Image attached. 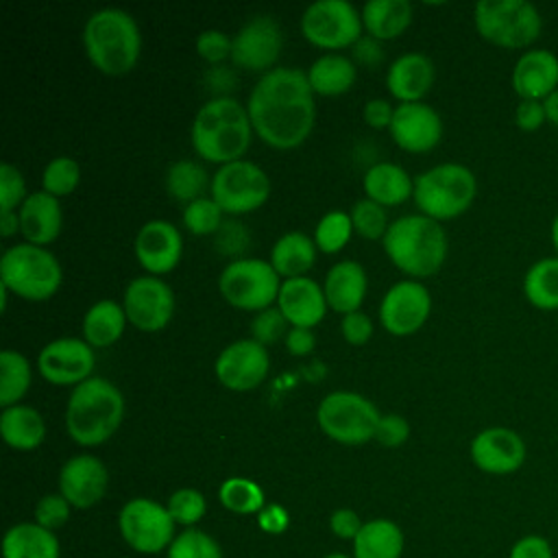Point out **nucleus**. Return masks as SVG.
Wrapping results in <instances>:
<instances>
[{
	"label": "nucleus",
	"mask_w": 558,
	"mask_h": 558,
	"mask_svg": "<svg viewBox=\"0 0 558 558\" xmlns=\"http://www.w3.org/2000/svg\"><path fill=\"white\" fill-rule=\"evenodd\" d=\"M246 111L253 131L272 148H294L307 140L316 120L314 92L299 68H272L251 89Z\"/></svg>",
	"instance_id": "obj_1"
},
{
	"label": "nucleus",
	"mask_w": 558,
	"mask_h": 558,
	"mask_svg": "<svg viewBox=\"0 0 558 558\" xmlns=\"http://www.w3.org/2000/svg\"><path fill=\"white\" fill-rule=\"evenodd\" d=\"M126 325L124 307L113 299L96 301L83 316V340L89 347L105 349L120 340Z\"/></svg>",
	"instance_id": "obj_33"
},
{
	"label": "nucleus",
	"mask_w": 558,
	"mask_h": 558,
	"mask_svg": "<svg viewBox=\"0 0 558 558\" xmlns=\"http://www.w3.org/2000/svg\"><path fill=\"white\" fill-rule=\"evenodd\" d=\"M170 517L174 523H181V525H194L203 519L205 510H207V504H205V497L201 490L196 488H179L170 495L168 504H166Z\"/></svg>",
	"instance_id": "obj_45"
},
{
	"label": "nucleus",
	"mask_w": 558,
	"mask_h": 558,
	"mask_svg": "<svg viewBox=\"0 0 558 558\" xmlns=\"http://www.w3.org/2000/svg\"><path fill=\"white\" fill-rule=\"evenodd\" d=\"M379 410L360 392L336 390L323 397L316 410L318 427L336 442L362 445L375 440L379 425Z\"/></svg>",
	"instance_id": "obj_9"
},
{
	"label": "nucleus",
	"mask_w": 558,
	"mask_h": 558,
	"mask_svg": "<svg viewBox=\"0 0 558 558\" xmlns=\"http://www.w3.org/2000/svg\"><path fill=\"white\" fill-rule=\"evenodd\" d=\"M133 251L142 268L157 277L170 272L179 264L183 253V240L172 222L157 218L140 227Z\"/></svg>",
	"instance_id": "obj_21"
},
{
	"label": "nucleus",
	"mask_w": 558,
	"mask_h": 558,
	"mask_svg": "<svg viewBox=\"0 0 558 558\" xmlns=\"http://www.w3.org/2000/svg\"><path fill=\"white\" fill-rule=\"evenodd\" d=\"M510 81L521 100L543 102L558 89V57L545 48H530L517 59Z\"/></svg>",
	"instance_id": "obj_23"
},
{
	"label": "nucleus",
	"mask_w": 558,
	"mask_h": 558,
	"mask_svg": "<svg viewBox=\"0 0 558 558\" xmlns=\"http://www.w3.org/2000/svg\"><path fill=\"white\" fill-rule=\"evenodd\" d=\"M434 83V63L423 52L397 57L386 74V85L399 102H418Z\"/></svg>",
	"instance_id": "obj_26"
},
{
	"label": "nucleus",
	"mask_w": 558,
	"mask_h": 558,
	"mask_svg": "<svg viewBox=\"0 0 558 558\" xmlns=\"http://www.w3.org/2000/svg\"><path fill=\"white\" fill-rule=\"evenodd\" d=\"M392 113H395V109H392L390 102L384 100V98H373V100H368V102L364 105V109H362L364 122H366L368 126H373V129L390 126Z\"/></svg>",
	"instance_id": "obj_58"
},
{
	"label": "nucleus",
	"mask_w": 558,
	"mask_h": 558,
	"mask_svg": "<svg viewBox=\"0 0 558 558\" xmlns=\"http://www.w3.org/2000/svg\"><path fill=\"white\" fill-rule=\"evenodd\" d=\"M288 320L281 314L279 307H266L262 312L255 314V318L251 320V331H253V340H257L259 344H272L277 342L281 336H288Z\"/></svg>",
	"instance_id": "obj_46"
},
{
	"label": "nucleus",
	"mask_w": 558,
	"mask_h": 558,
	"mask_svg": "<svg viewBox=\"0 0 558 558\" xmlns=\"http://www.w3.org/2000/svg\"><path fill=\"white\" fill-rule=\"evenodd\" d=\"M17 216H20V233L26 238V242L37 246L50 244L59 235L63 225L59 198L44 190L31 192L20 205Z\"/></svg>",
	"instance_id": "obj_25"
},
{
	"label": "nucleus",
	"mask_w": 558,
	"mask_h": 558,
	"mask_svg": "<svg viewBox=\"0 0 558 558\" xmlns=\"http://www.w3.org/2000/svg\"><path fill=\"white\" fill-rule=\"evenodd\" d=\"M316 262V242L303 231L283 233L270 248V264L279 277L294 279L305 277V272Z\"/></svg>",
	"instance_id": "obj_30"
},
{
	"label": "nucleus",
	"mask_w": 558,
	"mask_h": 558,
	"mask_svg": "<svg viewBox=\"0 0 558 558\" xmlns=\"http://www.w3.org/2000/svg\"><path fill=\"white\" fill-rule=\"evenodd\" d=\"M26 181L13 163H0V214L15 211L26 198Z\"/></svg>",
	"instance_id": "obj_47"
},
{
	"label": "nucleus",
	"mask_w": 558,
	"mask_h": 558,
	"mask_svg": "<svg viewBox=\"0 0 558 558\" xmlns=\"http://www.w3.org/2000/svg\"><path fill=\"white\" fill-rule=\"evenodd\" d=\"M211 198L225 214H248L270 194L268 174L253 161L238 159L220 166L211 177Z\"/></svg>",
	"instance_id": "obj_12"
},
{
	"label": "nucleus",
	"mask_w": 558,
	"mask_h": 558,
	"mask_svg": "<svg viewBox=\"0 0 558 558\" xmlns=\"http://www.w3.org/2000/svg\"><path fill=\"white\" fill-rule=\"evenodd\" d=\"M340 331H342V338L349 344H364L373 336V323L364 312L357 310V312H351V314L342 316Z\"/></svg>",
	"instance_id": "obj_53"
},
{
	"label": "nucleus",
	"mask_w": 558,
	"mask_h": 558,
	"mask_svg": "<svg viewBox=\"0 0 558 558\" xmlns=\"http://www.w3.org/2000/svg\"><path fill=\"white\" fill-rule=\"evenodd\" d=\"M0 434L9 447L17 451H31L44 442L46 423L35 408L17 403L2 410Z\"/></svg>",
	"instance_id": "obj_29"
},
{
	"label": "nucleus",
	"mask_w": 558,
	"mask_h": 558,
	"mask_svg": "<svg viewBox=\"0 0 558 558\" xmlns=\"http://www.w3.org/2000/svg\"><path fill=\"white\" fill-rule=\"evenodd\" d=\"M70 519V501L59 495H44L35 506V523L46 530H57Z\"/></svg>",
	"instance_id": "obj_48"
},
{
	"label": "nucleus",
	"mask_w": 558,
	"mask_h": 558,
	"mask_svg": "<svg viewBox=\"0 0 558 558\" xmlns=\"http://www.w3.org/2000/svg\"><path fill=\"white\" fill-rule=\"evenodd\" d=\"M410 436V423L401 414H384L379 418L375 440L384 447H399Z\"/></svg>",
	"instance_id": "obj_51"
},
{
	"label": "nucleus",
	"mask_w": 558,
	"mask_h": 558,
	"mask_svg": "<svg viewBox=\"0 0 558 558\" xmlns=\"http://www.w3.org/2000/svg\"><path fill=\"white\" fill-rule=\"evenodd\" d=\"M469 453L480 471L488 475H510L523 466L527 447L521 434L497 425L477 432L471 440Z\"/></svg>",
	"instance_id": "obj_19"
},
{
	"label": "nucleus",
	"mask_w": 558,
	"mask_h": 558,
	"mask_svg": "<svg viewBox=\"0 0 558 558\" xmlns=\"http://www.w3.org/2000/svg\"><path fill=\"white\" fill-rule=\"evenodd\" d=\"M196 52L209 63H220L231 57V37L218 28H207L196 37Z\"/></svg>",
	"instance_id": "obj_49"
},
{
	"label": "nucleus",
	"mask_w": 558,
	"mask_h": 558,
	"mask_svg": "<svg viewBox=\"0 0 558 558\" xmlns=\"http://www.w3.org/2000/svg\"><path fill=\"white\" fill-rule=\"evenodd\" d=\"M353 59L360 61L366 68H375L381 63L384 59V50L379 46V39L371 37V35H362L355 44H353Z\"/></svg>",
	"instance_id": "obj_57"
},
{
	"label": "nucleus",
	"mask_w": 558,
	"mask_h": 558,
	"mask_svg": "<svg viewBox=\"0 0 558 558\" xmlns=\"http://www.w3.org/2000/svg\"><path fill=\"white\" fill-rule=\"evenodd\" d=\"M78 181H81V168L68 155H59V157L50 159L41 172L44 192H48L57 198L72 194L76 190Z\"/></svg>",
	"instance_id": "obj_41"
},
{
	"label": "nucleus",
	"mask_w": 558,
	"mask_h": 558,
	"mask_svg": "<svg viewBox=\"0 0 558 558\" xmlns=\"http://www.w3.org/2000/svg\"><path fill=\"white\" fill-rule=\"evenodd\" d=\"M124 418V397L105 377L74 386L65 405V429L76 445L96 447L109 440Z\"/></svg>",
	"instance_id": "obj_3"
},
{
	"label": "nucleus",
	"mask_w": 558,
	"mask_h": 558,
	"mask_svg": "<svg viewBox=\"0 0 558 558\" xmlns=\"http://www.w3.org/2000/svg\"><path fill=\"white\" fill-rule=\"evenodd\" d=\"M323 292L327 305L338 314L357 312L366 294V270L360 262L342 259L327 270Z\"/></svg>",
	"instance_id": "obj_27"
},
{
	"label": "nucleus",
	"mask_w": 558,
	"mask_h": 558,
	"mask_svg": "<svg viewBox=\"0 0 558 558\" xmlns=\"http://www.w3.org/2000/svg\"><path fill=\"white\" fill-rule=\"evenodd\" d=\"M362 13L347 0H316L301 15V33L318 48L340 50L362 37Z\"/></svg>",
	"instance_id": "obj_11"
},
{
	"label": "nucleus",
	"mask_w": 558,
	"mask_h": 558,
	"mask_svg": "<svg viewBox=\"0 0 558 558\" xmlns=\"http://www.w3.org/2000/svg\"><path fill=\"white\" fill-rule=\"evenodd\" d=\"M432 312L429 290L414 279L397 281L388 288L379 303V320L392 336H412Z\"/></svg>",
	"instance_id": "obj_16"
},
{
	"label": "nucleus",
	"mask_w": 558,
	"mask_h": 558,
	"mask_svg": "<svg viewBox=\"0 0 558 558\" xmlns=\"http://www.w3.org/2000/svg\"><path fill=\"white\" fill-rule=\"evenodd\" d=\"M305 74L314 94L338 96L353 87L357 70L353 59L338 52H327V54H320Z\"/></svg>",
	"instance_id": "obj_32"
},
{
	"label": "nucleus",
	"mask_w": 558,
	"mask_h": 558,
	"mask_svg": "<svg viewBox=\"0 0 558 558\" xmlns=\"http://www.w3.org/2000/svg\"><path fill=\"white\" fill-rule=\"evenodd\" d=\"M397 146L410 153H427L442 137L438 111L425 102H399L388 126Z\"/></svg>",
	"instance_id": "obj_20"
},
{
	"label": "nucleus",
	"mask_w": 558,
	"mask_h": 558,
	"mask_svg": "<svg viewBox=\"0 0 558 558\" xmlns=\"http://www.w3.org/2000/svg\"><path fill=\"white\" fill-rule=\"evenodd\" d=\"M366 198L388 207V205H399L405 198L412 196L414 192V181L410 179V174L390 161H379L373 163L362 179Z\"/></svg>",
	"instance_id": "obj_28"
},
{
	"label": "nucleus",
	"mask_w": 558,
	"mask_h": 558,
	"mask_svg": "<svg viewBox=\"0 0 558 558\" xmlns=\"http://www.w3.org/2000/svg\"><path fill=\"white\" fill-rule=\"evenodd\" d=\"M549 235H551V244H554V248H556V257H558V214H556V218H554V222H551Z\"/></svg>",
	"instance_id": "obj_62"
},
{
	"label": "nucleus",
	"mask_w": 558,
	"mask_h": 558,
	"mask_svg": "<svg viewBox=\"0 0 558 558\" xmlns=\"http://www.w3.org/2000/svg\"><path fill=\"white\" fill-rule=\"evenodd\" d=\"M384 251L405 275L429 277L445 264L447 233L438 220L408 214L390 222L384 235Z\"/></svg>",
	"instance_id": "obj_5"
},
{
	"label": "nucleus",
	"mask_w": 558,
	"mask_h": 558,
	"mask_svg": "<svg viewBox=\"0 0 558 558\" xmlns=\"http://www.w3.org/2000/svg\"><path fill=\"white\" fill-rule=\"evenodd\" d=\"M351 233H353L351 216L342 209H331L318 220L314 231V242H316V248H320L323 253H338L344 248Z\"/></svg>",
	"instance_id": "obj_40"
},
{
	"label": "nucleus",
	"mask_w": 558,
	"mask_h": 558,
	"mask_svg": "<svg viewBox=\"0 0 558 558\" xmlns=\"http://www.w3.org/2000/svg\"><path fill=\"white\" fill-rule=\"evenodd\" d=\"M412 22V4L408 0H368L362 7V24L375 39H395Z\"/></svg>",
	"instance_id": "obj_34"
},
{
	"label": "nucleus",
	"mask_w": 558,
	"mask_h": 558,
	"mask_svg": "<svg viewBox=\"0 0 558 558\" xmlns=\"http://www.w3.org/2000/svg\"><path fill=\"white\" fill-rule=\"evenodd\" d=\"M216 377L229 390H253L257 388L270 368V357L264 344L253 338H242L227 344L216 357Z\"/></svg>",
	"instance_id": "obj_18"
},
{
	"label": "nucleus",
	"mask_w": 558,
	"mask_h": 558,
	"mask_svg": "<svg viewBox=\"0 0 558 558\" xmlns=\"http://www.w3.org/2000/svg\"><path fill=\"white\" fill-rule=\"evenodd\" d=\"M508 558H554V547L543 534H523L512 543Z\"/></svg>",
	"instance_id": "obj_52"
},
{
	"label": "nucleus",
	"mask_w": 558,
	"mask_h": 558,
	"mask_svg": "<svg viewBox=\"0 0 558 558\" xmlns=\"http://www.w3.org/2000/svg\"><path fill=\"white\" fill-rule=\"evenodd\" d=\"M473 22L482 39L508 50H530L543 31L541 13L527 0H480Z\"/></svg>",
	"instance_id": "obj_8"
},
{
	"label": "nucleus",
	"mask_w": 558,
	"mask_h": 558,
	"mask_svg": "<svg viewBox=\"0 0 558 558\" xmlns=\"http://www.w3.org/2000/svg\"><path fill=\"white\" fill-rule=\"evenodd\" d=\"M251 242L248 231L238 220H225L216 231V248L222 255H240Z\"/></svg>",
	"instance_id": "obj_50"
},
{
	"label": "nucleus",
	"mask_w": 558,
	"mask_h": 558,
	"mask_svg": "<svg viewBox=\"0 0 558 558\" xmlns=\"http://www.w3.org/2000/svg\"><path fill=\"white\" fill-rule=\"evenodd\" d=\"M122 307L126 320L140 331H159L174 314V294L159 277L142 275L124 288Z\"/></svg>",
	"instance_id": "obj_14"
},
{
	"label": "nucleus",
	"mask_w": 558,
	"mask_h": 558,
	"mask_svg": "<svg viewBox=\"0 0 558 558\" xmlns=\"http://www.w3.org/2000/svg\"><path fill=\"white\" fill-rule=\"evenodd\" d=\"M31 362L13 351V349H4L0 353V405L11 408L17 405L20 399L28 392L31 386Z\"/></svg>",
	"instance_id": "obj_38"
},
{
	"label": "nucleus",
	"mask_w": 558,
	"mask_h": 558,
	"mask_svg": "<svg viewBox=\"0 0 558 558\" xmlns=\"http://www.w3.org/2000/svg\"><path fill=\"white\" fill-rule=\"evenodd\" d=\"M83 48L87 59L102 74H126L140 59V26L135 17L122 9H98L83 26Z\"/></svg>",
	"instance_id": "obj_4"
},
{
	"label": "nucleus",
	"mask_w": 558,
	"mask_h": 558,
	"mask_svg": "<svg viewBox=\"0 0 558 558\" xmlns=\"http://www.w3.org/2000/svg\"><path fill=\"white\" fill-rule=\"evenodd\" d=\"M220 504L235 514H257L264 504V490L248 477H229L218 488Z\"/></svg>",
	"instance_id": "obj_39"
},
{
	"label": "nucleus",
	"mask_w": 558,
	"mask_h": 558,
	"mask_svg": "<svg viewBox=\"0 0 558 558\" xmlns=\"http://www.w3.org/2000/svg\"><path fill=\"white\" fill-rule=\"evenodd\" d=\"M477 194V181L471 168L462 163H438L414 179L412 198L423 216L449 220L464 214Z\"/></svg>",
	"instance_id": "obj_6"
},
{
	"label": "nucleus",
	"mask_w": 558,
	"mask_h": 558,
	"mask_svg": "<svg viewBox=\"0 0 558 558\" xmlns=\"http://www.w3.org/2000/svg\"><path fill=\"white\" fill-rule=\"evenodd\" d=\"M4 558H59V541L54 532L39 523H17L2 538Z\"/></svg>",
	"instance_id": "obj_31"
},
{
	"label": "nucleus",
	"mask_w": 558,
	"mask_h": 558,
	"mask_svg": "<svg viewBox=\"0 0 558 558\" xmlns=\"http://www.w3.org/2000/svg\"><path fill=\"white\" fill-rule=\"evenodd\" d=\"M316 344V338L312 333V329L307 327H290L288 336H286V347L292 355H307Z\"/></svg>",
	"instance_id": "obj_59"
},
{
	"label": "nucleus",
	"mask_w": 558,
	"mask_h": 558,
	"mask_svg": "<svg viewBox=\"0 0 558 558\" xmlns=\"http://www.w3.org/2000/svg\"><path fill=\"white\" fill-rule=\"evenodd\" d=\"M107 466L89 453L65 460L59 471V493L74 508H92L94 504H98L107 493Z\"/></svg>",
	"instance_id": "obj_22"
},
{
	"label": "nucleus",
	"mask_w": 558,
	"mask_h": 558,
	"mask_svg": "<svg viewBox=\"0 0 558 558\" xmlns=\"http://www.w3.org/2000/svg\"><path fill=\"white\" fill-rule=\"evenodd\" d=\"M118 527L126 545L140 554H157L174 541V521L168 508L148 497L126 501L118 514Z\"/></svg>",
	"instance_id": "obj_13"
},
{
	"label": "nucleus",
	"mask_w": 558,
	"mask_h": 558,
	"mask_svg": "<svg viewBox=\"0 0 558 558\" xmlns=\"http://www.w3.org/2000/svg\"><path fill=\"white\" fill-rule=\"evenodd\" d=\"M257 523L264 532L268 534H281L288 530L290 525V517H288V510L279 504H268L264 506L259 512H257Z\"/></svg>",
	"instance_id": "obj_56"
},
{
	"label": "nucleus",
	"mask_w": 558,
	"mask_h": 558,
	"mask_svg": "<svg viewBox=\"0 0 558 558\" xmlns=\"http://www.w3.org/2000/svg\"><path fill=\"white\" fill-rule=\"evenodd\" d=\"M362 525L364 523L360 521V517L351 508H338L329 517V527L338 538H347V541L351 538L353 541L357 536V532L362 530Z\"/></svg>",
	"instance_id": "obj_55"
},
{
	"label": "nucleus",
	"mask_w": 558,
	"mask_h": 558,
	"mask_svg": "<svg viewBox=\"0 0 558 558\" xmlns=\"http://www.w3.org/2000/svg\"><path fill=\"white\" fill-rule=\"evenodd\" d=\"M17 231H20V216H17V211L0 214V235L2 238H11Z\"/></svg>",
	"instance_id": "obj_60"
},
{
	"label": "nucleus",
	"mask_w": 558,
	"mask_h": 558,
	"mask_svg": "<svg viewBox=\"0 0 558 558\" xmlns=\"http://www.w3.org/2000/svg\"><path fill=\"white\" fill-rule=\"evenodd\" d=\"M253 137L246 107L231 96L209 98L194 116L192 146L198 157L211 163L238 161Z\"/></svg>",
	"instance_id": "obj_2"
},
{
	"label": "nucleus",
	"mask_w": 558,
	"mask_h": 558,
	"mask_svg": "<svg viewBox=\"0 0 558 558\" xmlns=\"http://www.w3.org/2000/svg\"><path fill=\"white\" fill-rule=\"evenodd\" d=\"M281 26L272 15H255L231 37V61L248 72H268L279 59Z\"/></svg>",
	"instance_id": "obj_15"
},
{
	"label": "nucleus",
	"mask_w": 558,
	"mask_h": 558,
	"mask_svg": "<svg viewBox=\"0 0 558 558\" xmlns=\"http://www.w3.org/2000/svg\"><path fill=\"white\" fill-rule=\"evenodd\" d=\"M351 222H353V231L360 233L362 238L366 240H377V238H384L386 231H388V216H386V209L384 205L371 201V198H360L351 211Z\"/></svg>",
	"instance_id": "obj_44"
},
{
	"label": "nucleus",
	"mask_w": 558,
	"mask_h": 558,
	"mask_svg": "<svg viewBox=\"0 0 558 558\" xmlns=\"http://www.w3.org/2000/svg\"><path fill=\"white\" fill-rule=\"evenodd\" d=\"M325 558H349L347 554H329V556H325Z\"/></svg>",
	"instance_id": "obj_63"
},
{
	"label": "nucleus",
	"mask_w": 558,
	"mask_h": 558,
	"mask_svg": "<svg viewBox=\"0 0 558 558\" xmlns=\"http://www.w3.org/2000/svg\"><path fill=\"white\" fill-rule=\"evenodd\" d=\"M545 122L547 118L541 100H519V105L514 107V124L521 131H527V133L538 131Z\"/></svg>",
	"instance_id": "obj_54"
},
{
	"label": "nucleus",
	"mask_w": 558,
	"mask_h": 558,
	"mask_svg": "<svg viewBox=\"0 0 558 558\" xmlns=\"http://www.w3.org/2000/svg\"><path fill=\"white\" fill-rule=\"evenodd\" d=\"M523 294L536 310H558V257H541L527 268Z\"/></svg>",
	"instance_id": "obj_36"
},
{
	"label": "nucleus",
	"mask_w": 558,
	"mask_h": 558,
	"mask_svg": "<svg viewBox=\"0 0 558 558\" xmlns=\"http://www.w3.org/2000/svg\"><path fill=\"white\" fill-rule=\"evenodd\" d=\"M279 275L272 264L257 257H238L229 262L218 277L222 299L246 312H262L270 307L279 296Z\"/></svg>",
	"instance_id": "obj_10"
},
{
	"label": "nucleus",
	"mask_w": 558,
	"mask_h": 558,
	"mask_svg": "<svg viewBox=\"0 0 558 558\" xmlns=\"http://www.w3.org/2000/svg\"><path fill=\"white\" fill-rule=\"evenodd\" d=\"M222 214L225 211L211 196H201L183 207V225L194 235H209L216 233L225 222Z\"/></svg>",
	"instance_id": "obj_43"
},
{
	"label": "nucleus",
	"mask_w": 558,
	"mask_h": 558,
	"mask_svg": "<svg viewBox=\"0 0 558 558\" xmlns=\"http://www.w3.org/2000/svg\"><path fill=\"white\" fill-rule=\"evenodd\" d=\"M403 532L390 519H373L353 538L355 558H401Z\"/></svg>",
	"instance_id": "obj_35"
},
{
	"label": "nucleus",
	"mask_w": 558,
	"mask_h": 558,
	"mask_svg": "<svg viewBox=\"0 0 558 558\" xmlns=\"http://www.w3.org/2000/svg\"><path fill=\"white\" fill-rule=\"evenodd\" d=\"M61 279V264L46 246L24 242L9 246L0 257V283L26 301L50 299Z\"/></svg>",
	"instance_id": "obj_7"
},
{
	"label": "nucleus",
	"mask_w": 558,
	"mask_h": 558,
	"mask_svg": "<svg viewBox=\"0 0 558 558\" xmlns=\"http://www.w3.org/2000/svg\"><path fill=\"white\" fill-rule=\"evenodd\" d=\"M277 307L292 327L312 329L327 312V299L323 288L310 277L283 279L277 296Z\"/></svg>",
	"instance_id": "obj_24"
},
{
	"label": "nucleus",
	"mask_w": 558,
	"mask_h": 558,
	"mask_svg": "<svg viewBox=\"0 0 558 558\" xmlns=\"http://www.w3.org/2000/svg\"><path fill=\"white\" fill-rule=\"evenodd\" d=\"M96 357L83 338H57L37 355L39 375L54 386H78L89 379Z\"/></svg>",
	"instance_id": "obj_17"
},
{
	"label": "nucleus",
	"mask_w": 558,
	"mask_h": 558,
	"mask_svg": "<svg viewBox=\"0 0 558 558\" xmlns=\"http://www.w3.org/2000/svg\"><path fill=\"white\" fill-rule=\"evenodd\" d=\"M543 109H545V118L549 124L558 126V89L551 92L545 100H543Z\"/></svg>",
	"instance_id": "obj_61"
},
{
	"label": "nucleus",
	"mask_w": 558,
	"mask_h": 558,
	"mask_svg": "<svg viewBox=\"0 0 558 558\" xmlns=\"http://www.w3.org/2000/svg\"><path fill=\"white\" fill-rule=\"evenodd\" d=\"M207 185H211L207 170L194 159H179L166 170V192L179 203L187 205L201 198Z\"/></svg>",
	"instance_id": "obj_37"
},
{
	"label": "nucleus",
	"mask_w": 558,
	"mask_h": 558,
	"mask_svg": "<svg viewBox=\"0 0 558 558\" xmlns=\"http://www.w3.org/2000/svg\"><path fill=\"white\" fill-rule=\"evenodd\" d=\"M168 558H222V551L209 534L196 527H187L179 532L170 543Z\"/></svg>",
	"instance_id": "obj_42"
}]
</instances>
